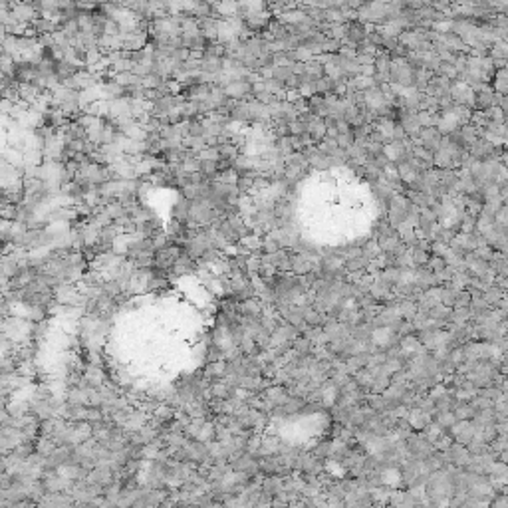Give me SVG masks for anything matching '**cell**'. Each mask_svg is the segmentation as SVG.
<instances>
[{"label":"cell","instance_id":"6da1fadb","mask_svg":"<svg viewBox=\"0 0 508 508\" xmlns=\"http://www.w3.org/2000/svg\"><path fill=\"white\" fill-rule=\"evenodd\" d=\"M413 282H415L421 290H429L431 286H439L435 272L431 268H427L425 264H423V266H415V278H413Z\"/></svg>","mask_w":508,"mask_h":508},{"label":"cell","instance_id":"7a4b0ae2","mask_svg":"<svg viewBox=\"0 0 508 508\" xmlns=\"http://www.w3.org/2000/svg\"><path fill=\"white\" fill-rule=\"evenodd\" d=\"M260 491L268 496H276V494L282 491V477L278 475H264V478L260 480Z\"/></svg>","mask_w":508,"mask_h":508},{"label":"cell","instance_id":"3957f363","mask_svg":"<svg viewBox=\"0 0 508 508\" xmlns=\"http://www.w3.org/2000/svg\"><path fill=\"white\" fill-rule=\"evenodd\" d=\"M367 264H369V258L365 254H359V256H354V258H345L344 270L347 274H358V272H365Z\"/></svg>","mask_w":508,"mask_h":508},{"label":"cell","instance_id":"277c9868","mask_svg":"<svg viewBox=\"0 0 508 508\" xmlns=\"http://www.w3.org/2000/svg\"><path fill=\"white\" fill-rule=\"evenodd\" d=\"M471 310H468V306H461V308H453L451 310V318H448V324H455V326H464V324H468L471 322Z\"/></svg>","mask_w":508,"mask_h":508},{"label":"cell","instance_id":"5b68a950","mask_svg":"<svg viewBox=\"0 0 508 508\" xmlns=\"http://www.w3.org/2000/svg\"><path fill=\"white\" fill-rule=\"evenodd\" d=\"M453 413H455L457 421H471V419L475 417L477 411H475V407L468 403V401H457Z\"/></svg>","mask_w":508,"mask_h":508},{"label":"cell","instance_id":"8992f818","mask_svg":"<svg viewBox=\"0 0 508 508\" xmlns=\"http://www.w3.org/2000/svg\"><path fill=\"white\" fill-rule=\"evenodd\" d=\"M455 237H457V232H455V230H451L447 224H445V226H439V224H437V228H435V232H433V237H431V240L443 242V244H447V246H448V242L455 239Z\"/></svg>","mask_w":508,"mask_h":508},{"label":"cell","instance_id":"52a82bcc","mask_svg":"<svg viewBox=\"0 0 508 508\" xmlns=\"http://www.w3.org/2000/svg\"><path fill=\"white\" fill-rule=\"evenodd\" d=\"M314 457L318 459H324V461H328L331 459V455H334V441H326V443H318L312 451H310Z\"/></svg>","mask_w":508,"mask_h":508}]
</instances>
